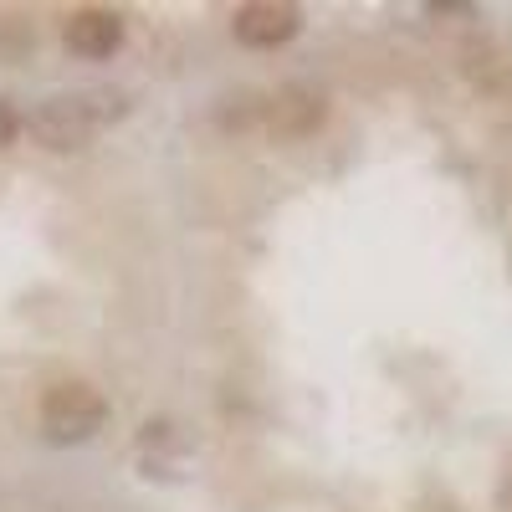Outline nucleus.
<instances>
[{"instance_id":"1","label":"nucleus","mask_w":512,"mask_h":512,"mask_svg":"<svg viewBox=\"0 0 512 512\" xmlns=\"http://www.w3.org/2000/svg\"><path fill=\"white\" fill-rule=\"evenodd\" d=\"M123 108L128 103L113 88L62 93V98H47L31 113V134H36V144H47V149H82V144H93L113 118H123Z\"/></svg>"},{"instance_id":"2","label":"nucleus","mask_w":512,"mask_h":512,"mask_svg":"<svg viewBox=\"0 0 512 512\" xmlns=\"http://www.w3.org/2000/svg\"><path fill=\"white\" fill-rule=\"evenodd\" d=\"M103 420H108V400L82 379H62L41 395V431H47L52 441H62V446L98 436Z\"/></svg>"},{"instance_id":"3","label":"nucleus","mask_w":512,"mask_h":512,"mask_svg":"<svg viewBox=\"0 0 512 512\" xmlns=\"http://www.w3.org/2000/svg\"><path fill=\"white\" fill-rule=\"evenodd\" d=\"M267 134L272 139H308L323 128L328 118V98L318 88H303V82H292V88H277L267 98Z\"/></svg>"},{"instance_id":"4","label":"nucleus","mask_w":512,"mask_h":512,"mask_svg":"<svg viewBox=\"0 0 512 512\" xmlns=\"http://www.w3.org/2000/svg\"><path fill=\"white\" fill-rule=\"evenodd\" d=\"M297 26H303L297 6H277V0H251V6L231 16V31L241 47H282L287 36H297Z\"/></svg>"},{"instance_id":"5","label":"nucleus","mask_w":512,"mask_h":512,"mask_svg":"<svg viewBox=\"0 0 512 512\" xmlns=\"http://www.w3.org/2000/svg\"><path fill=\"white\" fill-rule=\"evenodd\" d=\"M62 41L77 52V57H113L118 52V41H123V21L113 16V11H98V6H88V11H72L67 16V26H62Z\"/></svg>"},{"instance_id":"6","label":"nucleus","mask_w":512,"mask_h":512,"mask_svg":"<svg viewBox=\"0 0 512 512\" xmlns=\"http://www.w3.org/2000/svg\"><path fill=\"white\" fill-rule=\"evenodd\" d=\"M16 134H21V118H16V108L6 98H0V149L16 144Z\"/></svg>"}]
</instances>
